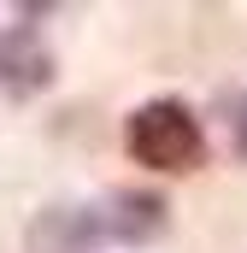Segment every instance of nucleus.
Returning a JSON list of instances; mask_svg holds the SVG:
<instances>
[{"mask_svg": "<svg viewBox=\"0 0 247 253\" xmlns=\"http://www.w3.org/2000/svg\"><path fill=\"white\" fill-rule=\"evenodd\" d=\"M24 248L30 253H100L106 236H100L94 206H47V212L30 218Z\"/></svg>", "mask_w": 247, "mask_h": 253, "instance_id": "obj_2", "label": "nucleus"}, {"mask_svg": "<svg viewBox=\"0 0 247 253\" xmlns=\"http://www.w3.org/2000/svg\"><path fill=\"white\" fill-rule=\"evenodd\" d=\"M124 147H129V159L147 165V171H194V165L206 159V129L194 118V106H183V100L165 94V100H147V106L129 112Z\"/></svg>", "mask_w": 247, "mask_h": 253, "instance_id": "obj_1", "label": "nucleus"}, {"mask_svg": "<svg viewBox=\"0 0 247 253\" xmlns=\"http://www.w3.org/2000/svg\"><path fill=\"white\" fill-rule=\"evenodd\" d=\"M94 218H100V236L106 242L141 248V242H153L165 230V200L147 194V189H118L106 206H94Z\"/></svg>", "mask_w": 247, "mask_h": 253, "instance_id": "obj_3", "label": "nucleus"}, {"mask_svg": "<svg viewBox=\"0 0 247 253\" xmlns=\"http://www.w3.org/2000/svg\"><path fill=\"white\" fill-rule=\"evenodd\" d=\"M230 135H236V153L247 159V94L230 100Z\"/></svg>", "mask_w": 247, "mask_h": 253, "instance_id": "obj_4", "label": "nucleus"}]
</instances>
